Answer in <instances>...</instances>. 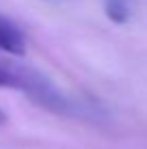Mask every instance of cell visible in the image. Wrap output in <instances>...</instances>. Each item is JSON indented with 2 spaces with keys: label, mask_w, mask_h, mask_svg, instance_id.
I'll use <instances>...</instances> for the list:
<instances>
[{
  "label": "cell",
  "mask_w": 147,
  "mask_h": 149,
  "mask_svg": "<svg viewBox=\"0 0 147 149\" xmlns=\"http://www.w3.org/2000/svg\"><path fill=\"white\" fill-rule=\"evenodd\" d=\"M0 52L22 56L26 52V37L11 19L0 15Z\"/></svg>",
  "instance_id": "obj_1"
},
{
  "label": "cell",
  "mask_w": 147,
  "mask_h": 149,
  "mask_svg": "<svg viewBox=\"0 0 147 149\" xmlns=\"http://www.w3.org/2000/svg\"><path fill=\"white\" fill-rule=\"evenodd\" d=\"M106 15L115 24H125L130 17V2L128 0H106Z\"/></svg>",
  "instance_id": "obj_2"
},
{
  "label": "cell",
  "mask_w": 147,
  "mask_h": 149,
  "mask_svg": "<svg viewBox=\"0 0 147 149\" xmlns=\"http://www.w3.org/2000/svg\"><path fill=\"white\" fill-rule=\"evenodd\" d=\"M0 123H4V112L0 110Z\"/></svg>",
  "instance_id": "obj_3"
}]
</instances>
